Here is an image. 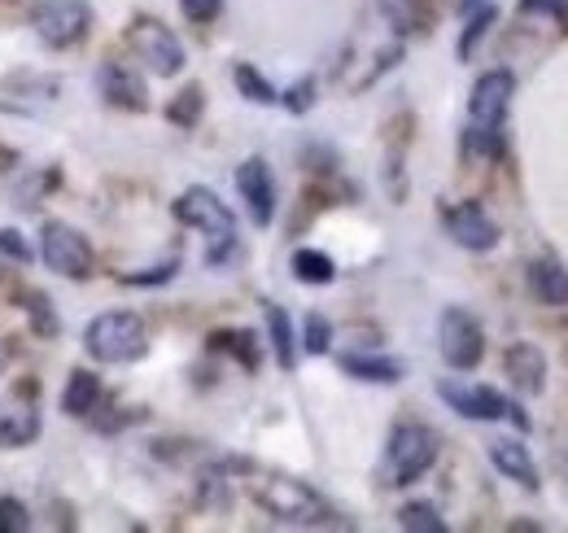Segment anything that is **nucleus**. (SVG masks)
Instances as JSON below:
<instances>
[{
	"instance_id": "nucleus-13",
	"label": "nucleus",
	"mask_w": 568,
	"mask_h": 533,
	"mask_svg": "<svg viewBox=\"0 0 568 533\" xmlns=\"http://www.w3.org/2000/svg\"><path fill=\"white\" fill-rule=\"evenodd\" d=\"M503 372H507L511 390L525 394V399H538V394L547 390V354H542L534 341H516V345H507V354H503Z\"/></svg>"
},
{
	"instance_id": "nucleus-21",
	"label": "nucleus",
	"mask_w": 568,
	"mask_h": 533,
	"mask_svg": "<svg viewBox=\"0 0 568 533\" xmlns=\"http://www.w3.org/2000/svg\"><path fill=\"white\" fill-rule=\"evenodd\" d=\"M263 320H267V341H272V350H276V363H281L284 372H293V368H297V336H293L288 311L276 306V302H267V306H263Z\"/></svg>"
},
{
	"instance_id": "nucleus-1",
	"label": "nucleus",
	"mask_w": 568,
	"mask_h": 533,
	"mask_svg": "<svg viewBox=\"0 0 568 533\" xmlns=\"http://www.w3.org/2000/svg\"><path fill=\"white\" fill-rule=\"evenodd\" d=\"M511 97H516V74L511 70H486L473 83V97H468V135H464L468 149H477L486 158L503 153V123H507Z\"/></svg>"
},
{
	"instance_id": "nucleus-22",
	"label": "nucleus",
	"mask_w": 568,
	"mask_h": 533,
	"mask_svg": "<svg viewBox=\"0 0 568 533\" xmlns=\"http://www.w3.org/2000/svg\"><path fill=\"white\" fill-rule=\"evenodd\" d=\"M293 280H302V284H315V289H324V284H333L337 280V263L324 254V250H311V245H302V250H293Z\"/></svg>"
},
{
	"instance_id": "nucleus-20",
	"label": "nucleus",
	"mask_w": 568,
	"mask_h": 533,
	"mask_svg": "<svg viewBox=\"0 0 568 533\" xmlns=\"http://www.w3.org/2000/svg\"><path fill=\"white\" fill-rule=\"evenodd\" d=\"M97 406H101V376L88 372V368H74L71 381H67V394H62V411L74 420H88Z\"/></svg>"
},
{
	"instance_id": "nucleus-8",
	"label": "nucleus",
	"mask_w": 568,
	"mask_h": 533,
	"mask_svg": "<svg viewBox=\"0 0 568 533\" xmlns=\"http://www.w3.org/2000/svg\"><path fill=\"white\" fill-rule=\"evenodd\" d=\"M128 44H132V53L141 58L144 67L153 70V74H162V79H171V74H180L184 70V44L175 40V31L171 27H162L158 18H136L132 27H128Z\"/></svg>"
},
{
	"instance_id": "nucleus-28",
	"label": "nucleus",
	"mask_w": 568,
	"mask_h": 533,
	"mask_svg": "<svg viewBox=\"0 0 568 533\" xmlns=\"http://www.w3.org/2000/svg\"><path fill=\"white\" fill-rule=\"evenodd\" d=\"M302 350L306 354H328L333 350V324H328V315H320V311L306 315V324H302Z\"/></svg>"
},
{
	"instance_id": "nucleus-9",
	"label": "nucleus",
	"mask_w": 568,
	"mask_h": 533,
	"mask_svg": "<svg viewBox=\"0 0 568 533\" xmlns=\"http://www.w3.org/2000/svg\"><path fill=\"white\" fill-rule=\"evenodd\" d=\"M40 254H44V263L53 266L58 275H67V280H88L92 275V245H88V237L79 228H71V223H62V219L44 223Z\"/></svg>"
},
{
	"instance_id": "nucleus-23",
	"label": "nucleus",
	"mask_w": 568,
	"mask_h": 533,
	"mask_svg": "<svg viewBox=\"0 0 568 533\" xmlns=\"http://www.w3.org/2000/svg\"><path fill=\"white\" fill-rule=\"evenodd\" d=\"M232 83H236V92H241L245 101H254V105H276V101H281V92L272 88V79L258 67H250V62H236V67H232Z\"/></svg>"
},
{
	"instance_id": "nucleus-19",
	"label": "nucleus",
	"mask_w": 568,
	"mask_h": 533,
	"mask_svg": "<svg viewBox=\"0 0 568 533\" xmlns=\"http://www.w3.org/2000/svg\"><path fill=\"white\" fill-rule=\"evenodd\" d=\"M40 438V415L31 402H18V406H4L0 411V446L4 451H18V446H31Z\"/></svg>"
},
{
	"instance_id": "nucleus-5",
	"label": "nucleus",
	"mask_w": 568,
	"mask_h": 533,
	"mask_svg": "<svg viewBox=\"0 0 568 533\" xmlns=\"http://www.w3.org/2000/svg\"><path fill=\"white\" fill-rule=\"evenodd\" d=\"M437 451H442V438L428 424H416V420L394 424L389 446H385V485L420 481L428 467L437 464Z\"/></svg>"
},
{
	"instance_id": "nucleus-2",
	"label": "nucleus",
	"mask_w": 568,
	"mask_h": 533,
	"mask_svg": "<svg viewBox=\"0 0 568 533\" xmlns=\"http://www.w3.org/2000/svg\"><path fill=\"white\" fill-rule=\"evenodd\" d=\"M175 219L184 223V228H197V232H206V241H211V250H206V263L211 266H223L232 254H236V214L223 205V201L214 198L211 189H202V184H193V189H184L180 198H175Z\"/></svg>"
},
{
	"instance_id": "nucleus-34",
	"label": "nucleus",
	"mask_w": 568,
	"mask_h": 533,
	"mask_svg": "<svg viewBox=\"0 0 568 533\" xmlns=\"http://www.w3.org/2000/svg\"><path fill=\"white\" fill-rule=\"evenodd\" d=\"M520 13H542V18L568 27V0H520Z\"/></svg>"
},
{
	"instance_id": "nucleus-15",
	"label": "nucleus",
	"mask_w": 568,
	"mask_h": 533,
	"mask_svg": "<svg viewBox=\"0 0 568 533\" xmlns=\"http://www.w3.org/2000/svg\"><path fill=\"white\" fill-rule=\"evenodd\" d=\"M490 464H495L507 481H516L520 490H529V494L542 490V472L534 464L529 446H520V442H511V438H495V442H490Z\"/></svg>"
},
{
	"instance_id": "nucleus-32",
	"label": "nucleus",
	"mask_w": 568,
	"mask_h": 533,
	"mask_svg": "<svg viewBox=\"0 0 568 533\" xmlns=\"http://www.w3.org/2000/svg\"><path fill=\"white\" fill-rule=\"evenodd\" d=\"M180 13L189 22H197V27H206V22H214L223 13V0H180Z\"/></svg>"
},
{
	"instance_id": "nucleus-12",
	"label": "nucleus",
	"mask_w": 568,
	"mask_h": 533,
	"mask_svg": "<svg viewBox=\"0 0 568 533\" xmlns=\"http://www.w3.org/2000/svg\"><path fill=\"white\" fill-rule=\"evenodd\" d=\"M236 193L245 201L254 228H272V219H276V180H272V167L263 158H245L236 167Z\"/></svg>"
},
{
	"instance_id": "nucleus-29",
	"label": "nucleus",
	"mask_w": 568,
	"mask_h": 533,
	"mask_svg": "<svg viewBox=\"0 0 568 533\" xmlns=\"http://www.w3.org/2000/svg\"><path fill=\"white\" fill-rule=\"evenodd\" d=\"M0 254L18 266H27L31 259H36V254H31V245H27V237H22L18 228H0Z\"/></svg>"
},
{
	"instance_id": "nucleus-27",
	"label": "nucleus",
	"mask_w": 568,
	"mask_h": 533,
	"mask_svg": "<svg viewBox=\"0 0 568 533\" xmlns=\"http://www.w3.org/2000/svg\"><path fill=\"white\" fill-rule=\"evenodd\" d=\"M398 525L407 533H446V521L437 516L433 503H403L398 507Z\"/></svg>"
},
{
	"instance_id": "nucleus-16",
	"label": "nucleus",
	"mask_w": 568,
	"mask_h": 533,
	"mask_svg": "<svg viewBox=\"0 0 568 533\" xmlns=\"http://www.w3.org/2000/svg\"><path fill=\"white\" fill-rule=\"evenodd\" d=\"M342 372L355 376V381H367V385H398L407 376V368L389 354H367V350H346L342 359Z\"/></svg>"
},
{
	"instance_id": "nucleus-7",
	"label": "nucleus",
	"mask_w": 568,
	"mask_h": 533,
	"mask_svg": "<svg viewBox=\"0 0 568 533\" xmlns=\"http://www.w3.org/2000/svg\"><path fill=\"white\" fill-rule=\"evenodd\" d=\"M437 341H442V359L455 372H477L486 359V329L473 311L464 306H446L437 320Z\"/></svg>"
},
{
	"instance_id": "nucleus-26",
	"label": "nucleus",
	"mask_w": 568,
	"mask_h": 533,
	"mask_svg": "<svg viewBox=\"0 0 568 533\" xmlns=\"http://www.w3.org/2000/svg\"><path fill=\"white\" fill-rule=\"evenodd\" d=\"M211 350H227L232 359H241L250 372L258 368V336L250 329H232V333H214L211 336Z\"/></svg>"
},
{
	"instance_id": "nucleus-33",
	"label": "nucleus",
	"mask_w": 568,
	"mask_h": 533,
	"mask_svg": "<svg viewBox=\"0 0 568 533\" xmlns=\"http://www.w3.org/2000/svg\"><path fill=\"white\" fill-rule=\"evenodd\" d=\"M31 521H27V507L18 503V499H0V533H18L27 530Z\"/></svg>"
},
{
	"instance_id": "nucleus-30",
	"label": "nucleus",
	"mask_w": 568,
	"mask_h": 533,
	"mask_svg": "<svg viewBox=\"0 0 568 533\" xmlns=\"http://www.w3.org/2000/svg\"><path fill=\"white\" fill-rule=\"evenodd\" d=\"M281 105L288 110V114H306V110L315 105V79H297V83L281 97Z\"/></svg>"
},
{
	"instance_id": "nucleus-4",
	"label": "nucleus",
	"mask_w": 568,
	"mask_h": 533,
	"mask_svg": "<svg viewBox=\"0 0 568 533\" xmlns=\"http://www.w3.org/2000/svg\"><path fill=\"white\" fill-rule=\"evenodd\" d=\"M83 345L97 363H136L149 354V333L136 311H105L88 324Z\"/></svg>"
},
{
	"instance_id": "nucleus-3",
	"label": "nucleus",
	"mask_w": 568,
	"mask_h": 533,
	"mask_svg": "<svg viewBox=\"0 0 568 533\" xmlns=\"http://www.w3.org/2000/svg\"><path fill=\"white\" fill-rule=\"evenodd\" d=\"M254 499L281 525H328V516H333V507L324 503V494L311 490L306 481H293V476H267V481H258L254 485Z\"/></svg>"
},
{
	"instance_id": "nucleus-25",
	"label": "nucleus",
	"mask_w": 568,
	"mask_h": 533,
	"mask_svg": "<svg viewBox=\"0 0 568 533\" xmlns=\"http://www.w3.org/2000/svg\"><path fill=\"white\" fill-rule=\"evenodd\" d=\"M202 110H206V92H202L197 83H189L184 92H175V97H171V105H166V119H171L175 128H197Z\"/></svg>"
},
{
	"instance_id": "nucleus-14",
	"label": "nucleus",
	"mask_w": 568,
	"mask_h": 533,
	"mask_svg": "<svg viewBox=\"0 0 568 533\" xmlns=\"http://www.w3.org/2000/svg\"><path fill=\"white\" fill-rule=\"evenodd\" d=\"M97 83H101V97H105L114 110H132V114L149 110V88H144V79L132 67L105 62L101 74H97Z\"/></svg>"
},
{
	"instance_id": "nucleus-31",
	"label": "nucleus",
	"mask_w": 568,
	"mask_h": 533,
	"mask_svg": "<svg viewBox=\"0 0 568 533\" xmlns=\"http://www.w3.org/2000/svg\"><path fill=\"white\" fill-rule=\"evenodd\" d=\"M175 271H180V263H162V266H149V271H128V275H119V280L132 284V289H144V284H166Z\"/></svg>"
},
{
	"instance_id": "nucleus-18",
	"label": "nucleus",
	"mask_w": 568,
	"mask_h": 533,
	"mask_svg": "<svg viewBox=\"0 0 568 533\" xmlns=\"http://www.w3.org/2000/svg\"><path fill=\"white\" fill-rule=\"evenodd\" d=\"M459 13H464V36H459V62H468L477 53V44L486 40V31L495 27L498 4L495 0H459Z\"/></svg>"
},
{
	"instance_id": "nucleus-35",
	"label": "nucleus",
	"mask_w": 568,
	"mask_h": 533,
	"mask_svg": "<svg viewBox=\"0 0 568 533\" xmlns=\"http://www.w3.org/2000/svg\"><path fill=\"white\" fill-rule=\"evenodd\" d=\"M0 368H4V345H0Z\"/></svg>"
},
{
	"instance_id": "nucleus-24",
	"label": "nucleus",
	"mask_w": 568,
	"mask_h": 533,
	"mask_svg": "<svg viewBox=\"0 0 568 533\" xmlns=\"http://www.w3.org/2000/svg\"><path fill=\"white\" fill-rule=\"evenodd\" d=\"M13 302H18V306L31 315V329H36V333L58 336V329H62V324H58V315H53V306H49V298H44L40 289H18V293H13Z\"/></svg>"
},
{
	"instance_id": "nucleus-11",
	"label": "nucleus",
	"mask_w": 568,
	"mask_h": 533,
	"mask_svg": "<svg viewBox=\"0 0 568 533\" xmlns=\"http://www.w3.org/2000/svg\"><path fill=\"white\" fill-rule=\"evenodd\" d=\"M442 223H446V232H450V241H455L459 250L486 254V250L498 245V223L486 214V205H477V201H455V205H446V210H442Z\"/></svg>"
},
{
	"instance_id": "nucleus-17",
	"label": "nucleus",
	"mask_w": 568,
	"mask_h": 533,
	"mask_svg": "<svg viewBox=\"0 0 568 533\" xmlns=\"http://www.w3.org/2000/svg\"><path fill=\"white\" fill-rule=\"evenodd\" d=\"M525 280H529V293L542 306H568V271L560 259H534Z\"/></svg>"
},
{
	"instance_id": "nucleus-6",
	"label": "nucleus",
	"mask_w": 568,
	"mask_h": 533,
	"mask_svg": "<svg viewBox=\"0 0 568 533\" xmlns=\"http://www.w3.org/2000/svg\"><path fill=\"white\" fill-rule=\"evenodd\" d=\"M437 399L446 402L450 411H459L464 420H481V424H495V420H511L520 433L534 429V420L525 415V406L507 394H498L495 385H473V381H442L437 385Z\"/></svg>"
},
{
	"instance_id": "nucleus-10",
	"label": "nucleus",
	"mask_w": 568,
	"mask_h": 533,
	"mask_svg": "<svg viewBox=\"0 0 568 533\" xmlns=\"http://www.w3.org/2000/svg\"><path fill=\"white\" fill-rule=\"evenodd\" d=\"M31 27H36V36H40L44 44L71 49V44H79V40L88 36L92 13H88L83 0H44V4L31 9Z\"/></svg>"
}]
</instances>
